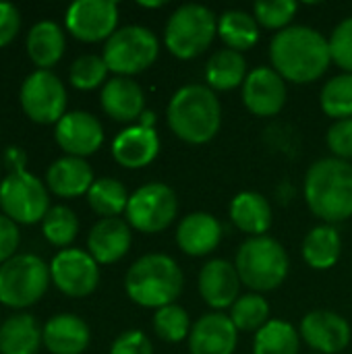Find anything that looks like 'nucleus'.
<instances>
[{
	"label": "nucleus",
	"instance_id": "1",
	"mask_svg": "<svg viewBox=\"0 0 352 354\" xmlns=\"http://www.w3.org/2000/svg\"><path fill=\"white\" fill-rule=\"evenodd\" d=\"M272 68L286 83H313L332 64L330 41L309 25H290L270 41Z\"/></svg>",
	"mask_w": 352,
	"mask_h": 354
},
{
	"label": "nucleus",
	"instance_id": "2",
	"mask_svg": "<svg viewBox=\"0 0 352 354\" xmlns=\"http://www.w3.org/2000/svg\"><path fill=\"white\" fill-rule=\"evenodd\" d=\"M307 207L324 224H338L352 218V164L338 158H324L309 166L303 185Z\"/></svg>",
	"mask_w": 352,
	"mask_h": 354
},
{
	"label": "nucleus",
	"instance_id": "3",
	"mask_svg": "<svg viewBox=\"0 0 352 354\" xmlns=\"http://www.w3.org/2000/svg\"><path fill=\"white\" fill-rule=\"evenodd\" d=\"M166 120L174 137L189 145H203L220 133L222 106L207 85H185L170 97Z\"/></svg>",
	"mask_w": 352,
	"mask_h": 354
},
{
	"label": "nucleus",
	"instance_id": "4",
	"mask_svg": "<svg viewBox=\"0 0 352 354\" xmlns=\"http://www.w3.org/2000/svg\"><path fill=\"white\" fill-rule=\"evenodd\" d=\"M185 288L180 266L164 253L139 257L124 276L127 297L143 309H162L174 305Z\"/></svg>",
	"mask_w": 352,
	"mask_h": 354
},
{
	"label": "nucleus",
	"instance_id": "5",
	"mask_svg": "<svg viewBox=\"0 0 352 354\" xmlns=\"http://www.w3.org/2000/svg\"><path fill=\"white\" fill-rule=\"evenodd\" d=\"M234 268L241 276V282L251 288V292H270L284 284L290 259L284 247L263 234V236H251L247 239L234 259Z\"/></svg>",
	"mask_w": 352,
	"mask_h": 354
},
{
	"label": "nucleus",
	"instance_id": "6",
	"mask_svg": "<svg viewBox=\"0 0 352 354\" xmlns=\"http://www.w3.org/2000/svg\"><path fill=\"white\" fill-rule=\"evenodd\" d=\"M218 35V17L212 8L203 4H183L178 6L166 23L164 44L168 52L180 60H191L201 56Z\"/></svg>",
	"mask_w": 352,
	"mask_h": 354
},
{
	"label": "nucleus",
	"instance_id": "7",
	"mask_svg": "<svg viewBox=\"0 0 352 354\" xmlns=\"http://www.w3.org/2000/svg\"><path fill=\"white\" fill-rule=\"evenodd\" d=\"M50 284V263L35 253H17L0 266V303L8 309L35 305Z\"/></svg>",
	"mask_w": 352,
	"mask_h": 354
},
{
	"label": "nucleus",
	"instance_id": "8",
	"mask_svg": "<svg viewBox=\"0 0 352 354\" xmlns=\"http://www.w3.org/2000/svg\"><path fill=\"white\" fill-rule=\"evenodd\" d=\"M160 54L156 33L143 25L118 27L104 44L102 58L114 77H133L147 71Z\"/></svg>",
	"mask_w": 352,
	"mask_h": 354
},
{
	"label": "nucleus",
	"instance_id": "9",
	"mask_svg": "<svg viewBox=\"0 0 352 354\" xmlns=\"http://www.w3.org/2000/svg\"><path fill=\"white\" fill-rule=\"evenodd\" d=\"M46 183L27 168L10 170L0 183V209L17 224H41L50 212Z\"/></svg>",
	"mask_w": 352,
	"mask_h": 354
},
{
	"label": "nucleus",
	"instance_id": "10",
	"mask_svg": "<svg viewBox=\"0 0 352 354\" xmlns=\"http://www.w3.org/2000/svg\"><path fill=\"white\" fill-rule=\"evenodd\" d=\"M178 214V197L164 183H149L139 187L129 197L127 222L133 230L143 234L164 232Z\"/></svg>",
	"mask_w": 352,
	"mask_h": 354
},
{
	"label": "nucleus",
	"instance_id": "11",
	"mask_svg": "<svg viewBox=\"0 0 352 354\" xmlns=\"http://www.w3.org/2000/svg\"><path fill=\"white\" fill-rule=\"evenodd\" d=\"M25 116L37 124H56L66 114V87L52 71H33L19 89Z\"/></svg>",
	"mask_w": 352,
	"mask_h": 354
},
{
	"label": "nucleus",
	"instance_id": "12",
	"mask_svg": "<svg viewBox=\"0 0 352 354\" xmlns=\"http://www.w3.org/2000/svg\"><path fill=\"white\" fill-rule=\"evenodd\" d=\"M52 284L71 299L89 297L100 284V263L83 249H62L50 261Z\"/></svg>",
	"mask_w": 352,
	"mask_h": 354
},
{
	"label": "nucleus",
	"instance_id": "13",
	"mask_svg": "<svg viewBox=\"0 0 352 354\" xmlns=\"http://www.w3.org/2000/svg\"><path fill=\"white\" fill-rule=\"evenodd\" d=\"M64 27L79 41H108L118 29V4L112 0H77L66 8Z\"/></svg>",
	"mask_w": 352,
	"mask_h": 354
},
{
	"label": "nucleus",
	"instance_id": "14",
	"mask_svg": "<svg viewBox=\"0 0 352 354\" xmlns=\"http://www.w3.org/2000/svg\"><path fill=\"white\" fill-rule=\"evenodd\" d=\"M301 340L319 354H338L349 348L352 340L351 324L336 311H309L299 328Z\"/></svg>",
	"mask_w": 352,
	"mask_h": 354
},
{
	"label": "nucleus",
	"instance_id": "15",
	"mask_svg": "<svg viewBox=\"0 0 352 354\" xmlns=\"http://www.w3.org/2000/svg\"><path fill=\"white\" fill-rule=\"evenodd\" d=\"M286 81L272 66L253 68L243 83V104L259 118H272L286 106Z\"/></svg>",
	"mask_w": 352,
	"mask_h": 354
},
{
	"label": "nucleus",
	"instance_id": "16",
	"mask_svg": "<svg viewBox=\"0 0 352 354\" xmlns=\"http://www.w3.org/2000/svg\"><path fill=\"white\" fill-rule=\"evenodd\" d=\"M54 139L66 156L85 160L102 147L104 127L98 116L85 110H73L54 124Z\"/></svg>",
	"mask_w": 352,
	"mask_h": 354
},
{
	"label": "nucleus",
	"instance_id": "17",
	"mask_svg": "<svg viewBox=\"0 0 352 354\" xmlns=\"http://www.w3.org/2000/svg\"><path fill=\"white\" fill-rule=\"evenodd\" d=\"M187 340L191 354H234L239 330L228 315L222 311H212L193 324Z\"/></svg>",
	"mask_w": 352,
	"mask_h": 354
},
{
	"label": "nucleus",
	"instance_id": "18",
	"mask_svg": "<svg viewBox=\"0 0 352 354\" xmlns=\"http://www.w3.org/2000/svg\"><path fill=\"white\" fill-rule=\"evenodd\" d=\"M241 284V276L228 259H210L199 272V295L216 311L230 309L237 303Z\"/></svg>",
	"mask_w": 352,
	"mask_h": 354
},
{
	"label": "nucleus",
	"instance_id": "19",
	"mask_svg": "<svg viewBox=\"0 0 352 354\" xmlns=\"http://www.w3.org/2000/svg\"><path fill=\"white\" fill-rule=\"evenodd\" d=\"M160 153V135L154 127L131 124L112 141V158L118 166L139 170L149 166Z\"/></svg>",
	"mask_w": 352,
	"mask_h": 354
},
{
	"label": "nucleus",
	"instance_id": "20",
	"mask_svg": "<svg viewBox=\"0 0 352 354\" xmlns=\"http://www.w3.org/2000/svg\"><path fill=\"white\" fill-rule=\"evenodd\" d=\"M133 245V228L122 218H100L87 234V253L100 263L120 261Z\"/></svg>",
	"mask_w": 352,
	"mask_h": 354
},
{
	"label": "nucleus",
	"instance_id": "21",
	"mask_svg": "<svg viewBox=\"0 0 352 354\" xmlns=\"http://www.w3.org/2000/svg\"><path fill=\"white\" fill-rule=\"evenodd\" d=\"M100 104L106 116L116 122H139L145 112V93L131 77H112L100 93Z\"/></svg>",
	"mask_w": 352,
	"mask_h": 354
},
{
	"label": "nucleus",
	"instance_id": "22",
	"mask_svg": "<svg viewBox=\"0 0 352 354\" xmlns=\"http://www.w3.org/2000/svg\"><path fill=\"white\" fill-rule=\"evenodd\" d=\"M222 241V224L207 212H193L185 216L176 228V245L185 255L205 257Z\"/></svg>",
	"mask_w": 352,
	"mask_h": 354
},
{
	"label": "nucleus",
	"instance_id": "23",
	"mask_svg": "<svg viewBox=\"0 0 352 354\" xmlns=\"http://www.w3.org/2000/svg\"><path fill=\"white\" fill-rule=\"evenodd\" d=\"M44 346L50 354H83L91 342L89 326L73 313L52 315L44 324Z\"/></svg>",
	"mask_w": 352,
	"mask_h": 354
},
{
	"label": "nucleus",
	"instance_id": "24",
	"mask_svg": "<svg viewBox=\"0 0 352 354\" xmlns=\"http://www.w3.org/2000/svg\"><path fill=\"white\" fill-rule=\"evenodd\" d=\"M93 170L87 160L75 156H62L54 160L46 172V187L62 199L87 195L93 185Z\"/></svg>",
	"mask_w": 352,
	"mask_h": 354
},
{
	"label": "nucleus",
	"instance_id": "25",
	"mask_svg": "<svg viewBox=\"0 0 352 354\" xmlns=\"http://www.w3.org/2000/svg\"><path fill=\"white\" fill-rule=\"evenodd\" d=\"M228 214L232 224L249 239L263 236L272 226V205L257 191H243L234 195Z\"/></svg>",
	"mask_w": 352,
	"mask_h": 354
},
{
	"label": "nucleus",
	"instance_id": "26",
	"mask_svg": "<svg viewBox=\"0 0 352 354\" xmlns=\"http://www.w3.org/2000/svg\"><path fill=\"white\" fill-rule=\"evenodd\" d=\"M25 46L31 62L41 71H50L54 64L60 62L64 54L66 48L64 29L54 21H37L29 29Z\"/></svg>",
	"mask_w": 352,
	"mask_h": 354
},
{
	"label": "nucleus",
	"instance_id": "27",
	"mask_svg": "<svg viewBox=\"0 0 352 354\" xmlns=\"http://www.w3.org/2000/svg\"><path fill=\"white\" fill-rule=\"evenodd\" d=\"M44 328L29 313H15L0 326V354H37Z\"/></svg>",
	"mask_w": 352,
	"mask_h": 354
},
{
	"label": "nucleus",
	"instance_id": "28",
	"mask_svg": "<svg viewBox=\"0 0 352 354\" xmlns=\"http://www.w3.org/2000/svg\"><path fill=\"white\" fill-rule=\"evenodd\" d=\"M303 259L311 270H330L342 255V239L336 226L319 224L311 228L303 241Z\"/></svg>",
	"mask_w": 352,
	"mask_h": 354
},
{
	"label": "nucleus",
	"instance_id": "29",
	"mask_svg": "<svg viewBox=\"0 0 352 354\" xmlns=\"http://www.w3.org/2000/svg\"><path fill=\"white\" fill-rule=\"evenodd\" d=\"M247 60L241 52L222 48L214 52L205 64V83L214 91H230L234 87H243L247 79Z\"/></svg>",
	"mask_w": 352,
	"mask_h": 354
},
{
	"label": "nucleus",
	"instance_id": "30",
	"mask_svg": "<svg viewBox=\"0 0 352 354\" xmlns=\"http://www.w3.org/2000/svg\"><path fill=\"white\" fill-rule=\"evenodd\" d=\"M218 37L224 41L228 50L243 54L245 50H251L259 41V23L247 10H224L218 17Z\"/></svg>",
	"mask_w": 352,
	"mask_h": 354
},
{
	"label": "nucleus",
	"instance_id": "31",
	"mask_svg": "<svg viewBox=\"0 0 352 354\" xmlns=\"http://www.w3.org/2000/svg\"><path fill=\"white\" fill-rule=\"evenodd\" d=\"M301 334L284 319H270L253 338V354H299Z\"/></svg>",
	"mask_w": 352,
	"mask_h": 354
},
{
	"label": "nucleus",
	"instance_id": "32",
	"mask_svg": "<svg viewBox=\"0 0 352 354\" xmlns=\"http://www.w3.org/2000/svg\"><path fill=\"white\" fill-rule=\"evenodd\" d=\"M129 197L131 195L127 193L124 185L112 176L95 178L91 189L87 191L89 207L102 218H118L120 214H124L129 205Z\"/></svg>",
	"mask_w": 352,
	"mask_h": 354
},
{
	"label": "nucleus",
	"instance_id": "33",
	"mask_svg": "<svg viewBox=\"0 0 352 354\" xmlns=\"http://www.w3.org/2000/svg\"><path fill=\"white\" fill-rule=\"evenodd\" d=\"M228 317L239 332H259L270 322V303L259 292H247L237 299Z\"/></svg>",
	"mask_w": 352,
	"mask_h": 354
},
{
	"label": "nucleus",
	"instance_id": "34",
	"mask_svg": "<svg viewBox=\"0 0 352 354\" xmlns=\"http://www.w3.org/2000/svg\"><path fill=\"white\" fill-rule=\"evenodd\" d=\"M44 239L60 249H68L79 234V218L66 205H52L41 220Z\"/></svg>",
	"mask_w": 352,
	"mask_h": 354
},
{
	"label": "nucleus",
	"instance_id": "35",
	"mask_svg": "<svg viewBox=\"0 0 352 354\" xmlns=\"http://www.w3.org/2000/svg\"><path fill=\"white\" fill-rule=\"evenodd\" d=\"M319 104L326 116L336 120L352 118V75L342 73L332 77L319 93Z\"/></svg>",
	"mask_w": 352,
	"mask_h": 354
},
{
	"label": "nucleus",
	"instance_id": "36",
	"mask_svg": "<svg viewBox=\"0 0 352 354\" xmlns=\"http://www.w3.org/2000/svg\"><path fill=\"white\" fill-rule=\"evenodd\" d=\"M191 319L189 313L180 305H168L156 311L154 315V332L160 340L168 344H178L191 334Z\"/></svg>",
	"mask_w": 352,
	"mask_h": 354
},
{
	"label": "nucleus",
	"instance_id": "37",
	"mask_svg": "<svg viewBox=\"0 0 352 354\" xmlns=\"http://www.w3.org/2000/svg\"><path fill=\"white\" fill-rule=\"evenodd\" d=\"M108 66L104 62L102 56L98 54H83L79 56L71 68H68V81L75 89L81 91H91L98 87L106 85V77H108Z\"/></svg>",
	"mask_w": 352,
	"mask_h": 354
},
{
	"label": "nucleus",
	"instance_id": "38",
	"mask_svg": "<svg viewBox=\"0 0 352 354\" xmlns=\"http://www.w3.org/2000/svg\"><path fill=\"white\" fill-rule=\"evenodd\" d=\"M299 4L293 0H259L253 4V17L259 27L282 31L290 27V21L297 15Z\"/></svg>",
	"mask_w": 352,
	"mask_h": 354
},
{
	"label": "nucleus",
	"instance_id": "39",
	"mask_svg": "<svg viewBox=\"0 0 352 354\" xmlns=\"http://www.w3.org/2000/svg\"><path fill=\"white\" fill-rule=\"evenodd\" d=\"M332 62L352 75V17L340 21L328 37Z\"/></svg>",
	"mask_w": 352,
	"mask_h": 354
},
{
	"label": "nucleus",
	"instance_id": "40",
	"mask_svg": "<svg viewBox=\"0 0 352 354\" xmlns=\"http://www.w3.org/2000/svg\"><path fill=\"white\" fill-rule=\"evenodd\" d=\"M328 149L334 153V158L351 162L352 160V118L336 120L326 135Z\"/></svg>",
	"mask_w": 352,
	"mask_h": 354
},
{
	"label": "nucleus",
	"instance_id": "41",
	"mask_svg": "<svg viewBox=\"0 0 352 354\" xmlns=\"http://www.w3.org/2000/svg\"><path fill=\"white\" fill-rule=\"evenodd\" d=\"M110 354H154V346L141 330H127L112 342Z\"/></svg>",
	"mask_w": 352,
	"mask_h": 354
},
{
	"label": "nucleus",
	"instance_id": "42",
	"mask_svg": "<svg viewBox=\"0 0 352 354\" xmlns=\"http://www.w3.org/2000/svg\"><path fill=\"white\" fill-rule=\"evenodd\" d=\"M19 243H21L19 224L0 212V266L17 255Z\"/></svg>",
	"mask_w": 352,
	"mask_h": 354
},
{
	"label": "nucleus",
	"instance_id": "43",
	"mask_svg": "<svg viewBox=\"0 0 352 354\" xmlns=\"http://www.w3.org/2000/svg\"><path fill=\"white\" fill-rule=\"evenodd\" d=\"M21 29V12L10 2H0V48L8 46Z\"/></svg>",
	"mask_w": 352,
	"mask_h": 354
},
{
	"label": "nucleus",
	"instance_id": "44",
	"mask_svg": "<svg viewBox=\"0 0 352 354\" xmlns=\"http://www.w3.org/2000/svg\"><path fill=\"white\" fill-rule=\"evenodd\" d=\"M4 166L10 170H19V168H27V153L23 147L19 145H8L4 149Z\"/></svg>",
	"mask_w": 352,
	"mask_h": 354
},
{
	"label": "nucleus",
	"instance_id": "45",
	"mask_svg": "<svg viewBox=\"0 0 352 354\" xmlns=\"http://www.w3.org/2000/svg\"><path fill=\"white\" fill-rule=\"evenodd\" d=\"M139 6H145V8H160V6H164V2H162V0H158V2H139Z\"/></svg>",
	"mask_w": 352,
	"mask_h": 354
},
{
	"label": "nucleus",
	"instance_id": "46",
	"mask_svg": "<svg viewBox=\"0 0 352 354\" xmlns=\"http://www.w3.org/2000/svg\"><path fill=\"white\" fill-rule=\"evenodd\" d=\"M0 172H2V162H0Z\"/></svg>",
	"mask_w": 352,
	"mask_h": 354
},
{
	"label": "nucleus",
	"instance_id": "47",
	"mask_svg": "<svg viewBox=\"0 0 352 354\" xmlns=\"http://www.w3.org/2000/svg\"><path fill=\"white\" fill-rule=\"evenodd\" d=\"M311 354H319V353H311Z\"/></svg>",
	"mask_w": 352,
	"mask_h": 354
}]
</instances>
